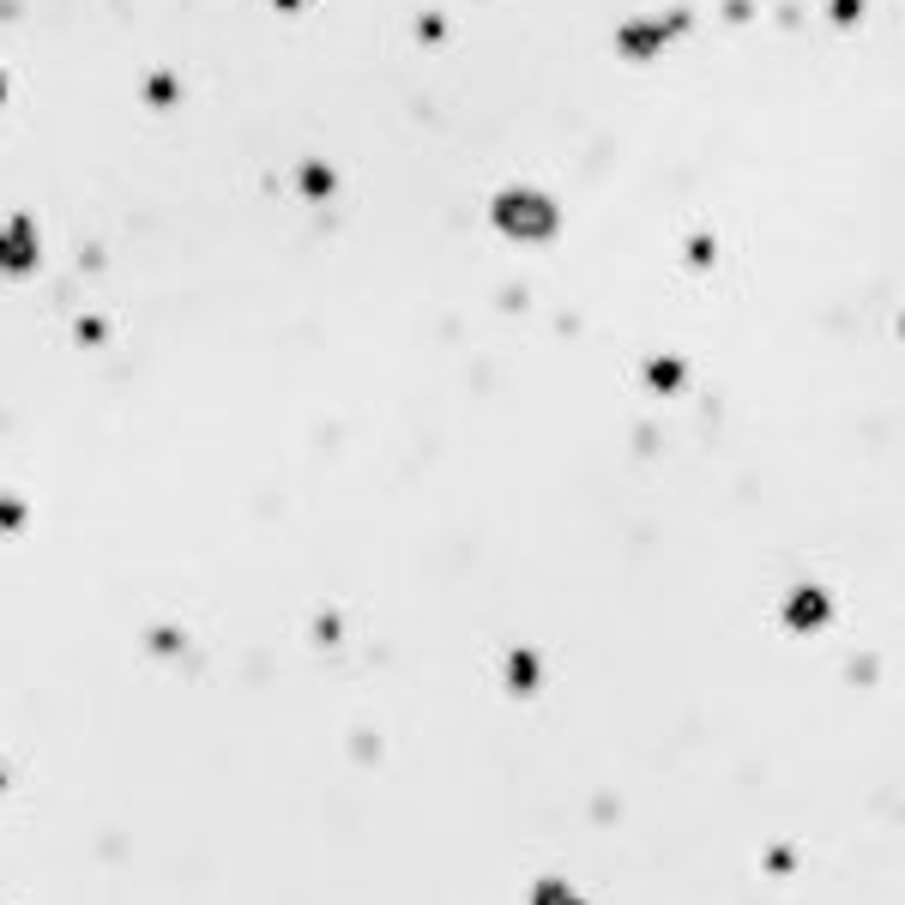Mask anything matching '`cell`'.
Wrapping results in <instances>:
<instances>
[{
    "mask_svg": "<svg viewBox=\"0 0 905 905\" xmlns=\"http://www.w3.org/2000/svg\"><path fill=\"white\" fill-rule=\"evenodd\" d=\"M495 224L507 236H550L556 230V206L543 194H502L495 200Z\"/></svg>",
    "mask_w": 905,
    "mask_h": 905,
    "instance_id": "cell-1",
    "label": "cell"
},
{
    "mask_svg": "<svg viewBox=\"0 0 905 905\" xmlns=\"http://www.w3.org/2000/svg\"><path fill=\"white\" fill-rule=\"evenodd\" d=\"M0 260H7V266H31V260H37V248H31V224H7V236H0Z\"/></svg>",
    "mask_w": 905,
    "mask_h": 905,
    "instance_id": "cell-2",
    "label": "cell"
},
{
    "mask_svg": "<svg viewBox=\"0 0 905 905\" xmlns=\"http://www.w3.org/2000/svg\"><path fill=\"white\" fill-rule=\"evenodd\" d=\"M302 188H309V194H326V188H333V176H326V169L314 164V169H302Z\"/></svg>",
    "mask_w": 905,
    "mask_h": 905,
    "instance_id": "cell-3",
    "label": "cell"
},
{
    "mask_svg": "<svg viewBox=\"0 0 905 905\" xmlns=\"http://www.w3.org/2000/svg\"><path fill=\"white\" fill-rule=\"evenodd\" d=\"M857 13V0H840V19H852Z\"/></svg>",
    "mask_w": 905,
    "mask_h": 905,
    "instance_id": "cell-4",
    "label": "cell"
},
{
    "mask_svg": "<svg viewBox=\"0 0 905 905\" xmlns=\"http://www.w3.org/2000/svg\"><path fill=\"white\" fill-rule=\"evenodd\" d=\"M278 7H302V0H278Z\"/></svg>",
    "mask_w": 905,
    "mask_h": 905,
    "instance_id": "cell-5",
    "label": "cell"
},
{
    "mask_svg": "<svg viewBox=\"0 0 905 905\" xmlns=\"http://www.w3.org/2000/svg\"><path fill=\"white\" fill-rule=\"evenodd\" d=\"M0 97H7V85H0Z\"/></svg>",
    "mask_w": 905,
    "mask_h": 905,
    "instance_id": "cell-6",
    "label": "cell"
}]
</instances>
